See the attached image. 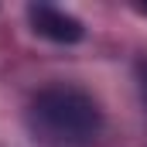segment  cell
<instances>
[{"label": "cell", "instance_id": "obj_1", "mask_svg": "<svg viewBox=\"0 0 147 147\" xmlns=\"http://www.w3.org/2000/svg\"><path fill=\"white\" fill-rule=\"evenodd\" d=\"M28 130L41 147H96L103 134V110L72 82H51L28 99Z\"/></svg>", "mask_w": 147, "mask_h": 147}, {"label": "cell", "instance_id": "obj_4", "mask_svg": "<svg viewBox=\"0 0 147 147\" xmlns=\"http://www.w3.org/2000/svg\"><path fill=\"white\" fill-rule=\"evenodd\" d=\"M137 14H147V3H137Z\"/></svg>", "mask_w": 147, "mask_h": 147}, {"label": "cell", "instance_id": "obj_3", "mask_svg": "<svg viewBox=\"0 0 147 147\" xmlns=\"http://www.w3.org/2000/svg\"><path fill=\"white\" fill-rule=\"evenodd\" d=\"M137 89H140V103H144V110H147V62L137 65Z\"/></svg>", "mask_w": 147, "mask_h": 147}, {"label": "cell", "instance_id": "obj_2", "mask_svg": "<svg viewBox=\"0 0 147 147\" xmlns=\"http://www.w3.org/2000/svg\"><path fill=\"white\" fill-rule=\"evenodd\" d=\"M28 21H31V31L34 34L48 38L55 45H75V41H82V34H86L82 21L72 17L69 10L55 7V3H31L28 7Z\"/></svg>", "mask_w": 147, "mask_h": 147}]
</instances>
